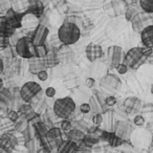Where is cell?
<instances>
[{
    "mask_svg": "<svg viewBox=\"0 0 153 153\" xmlns=\"http://www.w3.org/2000/svg\"><path fill=\"white\" fill-rule=\"evenodd\" d=\"M151 55H152L151 47H132L126 53L124 63L131 69H137L143 64L146 63Z\"/></svg>",
    "mask_w": 153,
    "mask_h": 153,
    "instance_id": "cell-1",
    "label": "cell"
},
{
    "mask_svg": "<svg viewBox=\"0 0 153 153\" xmlns=\"http://www.w3.org/2000/svg\"><path fill=\"white\" fill-rule=\"evenodd\" d=\"M57 35L62 44L72 45L79 41L81 37V28L74 23L63 22L58 30Z\"/></svg>",
    "mask_w": 153,
    "mask_h": 153,
    "instance_id": "cell-2",
    "label": "cell"
},
{
    "mask_svg": "<svg viewBox=\"0 0 153 153\" xmlns=\"http://www.w3.org/2000/svg\"><path fill=\"white\" fill-rule=\"evenodd\" d=\"M56 115L62 120H70L76 109V103L69 97L57 99L53 107Z\"/></svg>",
    "mask_w": 153,
    "mask_h": 153,
    "instance_id": "cell-3",
    "label": "cell"
},
{
    "mask_svg": "<svg viewBox=\"0 0 153 153\" xmlns=\"http://www.w3.org/2000/svg\"><path fill=\"white\" fill-rule=\"evenodd\" d=\"M20 98L24 103L33 104L37 103L42 96V87L37 82H26L20 88Z\"/></svg>",
    "mask_w": 153,
    "mask_h": 153,
    "instance_id": "cell-4",
    "label": "cell"
},
{
    "mask_svg": "<svg viewBox=\"0 0 153 153\" xmlns=\"http://www.w3.org/2000/svg\"><path fill=\"white\" fill-rule=\"evenodd\" d=\"M16 53L23 59H33L36 58V45L33 42L30 36H24L16 42Z\"/></svg>",
    "mask_w": 153,
    "mask_h": 153,
    "instance_id": "cell-5",
    "label": "cell"
},
{
    "mask_svg": "<svg viewBox=\"0 0 153 153\" xmlns=\"http://www.w3.org/2000/svg\"><path fill=\"white\" fill-rule=\"evenodd\" d=\"M125 51L117 45H111L106 51V61L111 68H117L120 64L124 63L125 60Z\"/></svg>",
    "mask_w": 153,
    "mask_h": 153,
    "instance_id": "cell-6",
    "label": "cell"
},
{
    "mask_svg": "<svg viewBox=\"0 0 153 153\" xmlns=\"http://www.w3.org/2000/svg\"><path fill=\"white\" fill-rule=\"evenodd\" d=\"M99 84L105 91H108L109 94H114L121 88L122 81L120 79V76L117 74H107L101 78Z\"/></svg>",
    "mask_w": 153,
    "mask_h": 153,
    "instance_id": "cell-7",
    "label": "cell"
},
{
    "mask_svg": "<svg viewBox=\"0 0 153 153\" xmlns=\"http://www.w3.org/2000/svg\"><path fill=\"white\" fill-rule=\"evenodd\" d=\"M88 103H89L90 109L94 114H104L105 112L108 111L107 105L105 104V98L98 90H94V94L89 98Z\"/></svg>",
    "mask_w": 153,
    "mask_h": 153,
    "instance_id": "cell-8",
    "label": "cell"
},
{
    "mask_svg": "<svg viewBox=\"0 0 153 153\" xmlns=\"http://www.w3.org/2000/svg\"><path fill=\"white\" fill-rule=\"evenodd\" d=\"M18 140L13 133H3L0 135V153H13Z\"/></svg>",
    "mask_w": 153,
    "mask_h": 153,
    "instance_id": "cell-9",
    "label": "cell"
},
{
    "mask_svg": "<svg viewBox=\"0 0 153 153\" xmlns=\"http://www.w3.org/2000/svg\"><path fill=\"white\" fill-rule=\"evenodd\" d=\"M134 130V127L129 121H125V120H122V121H117V125H115L114 133L119 136L120 138L125 142L128 140L132 135V132Z\"/></svg>",
    "mask_w": 153,
    "mask_h": 153,
    "instance_id": "cell-10",
    "label": "cell"
},
{
    "mask_svg": "<svg viewBox=\"0 0 153 153\" xmlns=\"http://www.w3.org/2000/svg\"><path fill=\"white\" fill-rule=\"evenodd\" d=\"M150 22H152L151 19V16H148L147 13L142 12V13L137 14L135 17L132 19L131 24H132V28L134 30V32L136 33H142V30H144L146 26L150 25Z\"/></svg>",
    "mask_w": 153,
    "mask_h": 153,
    "instance_id": "cell-11",
    "label": "cell"
},
{
    "mask_svg": "<svg viewBox=\"0 0 153 153\" xmlns=\"http://www.w3.org/2000/svg\"><path fill=\"white\" fill-rule=\"evenodd\" d=\"M46 138H47V140H48L51 150H53V149L57 150L58 147L60 146V144L63 142V133H62V130L58 127L49 128V130L46 133Z\"/></svg>",
    "mask_w": 153,
    "mask_h": 153,
    "instance_id": "cell-12",
    "label": "cell"
},
{
    "mask_svg": "<svg viewBox=\"0 0 153 153\" xmlns=\"http://www.w3.org/2000/svg\"><path fill=\"white\" fill-rule=\"evenodd\" d=\"M48 35H49V30L47 28V26L45 24L40 23L36 28H34V32H33L30 37H32L34 44L37 46V45L44 44Z\"/></svg>",
    "mask_w": 153,
    "mask_h": 153,
    "instance_id": "cell-13",
    "label": "cell"
},
{
    "mask_svg": "<svg viewBox=\"0 0 153 153\" xmlns=\"http://www.w3.org/2000/svg\"><path fill=\"white\" fill-rule=\"evenodd\" d=\"M85 53H86V58L88 59V61L94 62L100 59V58H102L104 51H103V48L100 44H98V43H96V42H91L86 46Z\"/></svg>",
    "mask_w": 153,
    "mask_h": 153,
    "instance_id": "cell-14",
    "label": "cell"
},
{
    "mask_svg": "<svg viewBox=\"0 0 153 153\" xmlns=\"http://www.w3.org/2000/svg\"><path fill=\"white\" fill-rule=\"evenodd\" d=\"M124 108L129 114H134L142 109V101L135 97H129L124 101Z\"/></svg>",
    "mask_w": 153,
    "mask_h": 153,
    "instance_id": "cell-15",
    "label": "cell"
},
{
    "mask_svg": "<svg viewBox=\"0 0 153 153\" xmlns=\"http://www.w3.org/2000/svg\"><path fill=\"white\" fill-rule=\"evenodd\" d=\"M69 46L70 45L61 44L59 48H57V57L59 62L69 63L74 59V53H72V49Z\"/></svg>",
    "mask_w": 153,
    "mask_h": 153,
    "instance_id": "cell-16",
    "label": "cell"
},
{
    "mask_svg": "<svg viewBox=\"0 0 153 153\" xmlns=\"http://www.w3.org/2000/svg\"><path fill=\"white\" fill-rule=\"evenodd\" d=\"M117 120L114 117V112L112 110H108L103 114V123L102 126L105 131L108 132H114L115 125H117Z\"/></svg>",
    "mask_w": 153,
    "mask_h": 153,
    "instance_id": "cell-17",
    "label": "cell"
},
{
    "mask_svg": "<svg viewBox=\"0 0 153 153\" xmlns=\"http://www.w3.org/2000/svg\"><path fill=\"white\" fill-rule=\"evenodd\" d=\"M47 66L45 63L44 58H33L30 59V65H28V69L30 72L33 74H38L39 72L46 70Z\"/></svg>",
    "mask_w": 153,
    "mask_h": 153,
    "instance_id": "cell-18",
    "label": "cell"
},
{
    "mask_svg": "<svg viewBox=\"0 0 153 153\" xmlns=\"http://www.w3.org/2000/svg\"><path fill=\"white\" fill-rule=\"evenodd\" d=\"M140 41L143 46L153 48V24L146 26L140 33Z\"/></svg>",
    "mask_w": 153,
    "mask_h": 153,
    "instance_id": "cell-19",
    "label": "cell"
},
{
    "mask_svg": "<svg viewBox=\"0 0 153 153\" xmlns=\"http://www.w3.org/2000/svg\"><path fill=\"white\" fill-rule=\"evenodd\" d=\"M26 13H30L41 18L44 14V4L41 0H28V9Z\"/></svg>",
    "mask_w": 153,
    "mask_h": 153,
    "instance_id": "cell-20",
    "label": "cell"
},
{
    "mask_svg": "<svg viewBox=\"0 0 153 153\" xmlns=\"http://www.w3.org/2000/svg\"><path fill=\"white\" fill-rule=\"evenodd\" d=\"M5 16H7L10 23L12 24V26H13L15 30H18V28L22 27V16H23V14H19L14 11L13 9H10L9 11L5 13Z\"/></svg>",
    "mask_w": 153,
    "mask_h": 153,
    "instance_id": "cell-21",
    "label": "cell"
},
{
    "mask_svg": "<svg viewBox=\"0 0 153 153\" xmlns=\"http://www.w3.org/2000/svg\"><path fill=\"white\" fill-rule=\"evenodd\" d=\"M101 138L104 140L105 142H107L111 147H117V146H121L123 144L124 140L122 138H120L114 132H108V131H105L103 130L101 132Z\"/></svg>",
    "mask_w": 153,
    "mask_h": 153,
    "instance_id": "cell-22",
    "label": "cell"
},
{
    "mask_svg": "<svg viewBox=\"0 0 153 153\" xmlns=\"http://www.w3.org/2000/svg\"><path fill=\"white\" fill-rule=\"evenodd\" d=\"M40 24V18L30 13H24L22 16V27L36 28Z\"/></svg>",
    "mask_w": 153,
    "mask_h": 153,
    "instance_id": "cell-23",
    "label": "cell"
},
{
    "mask_svg": "<svg viewBox=\"0 0 153 153\" xmlns=\"http://www.w3.org/2000/svg\"><path fill=\"white\" fill-rule=\"evenodd\" d=\"M78 151H79L78 144L68 140H63L57 149V153H78Z\"/></svg>",
    "mask_w": 153,
    "mask_h": 153,
    "instance_id": "cell-24",
    "label": "cell"
},
{
    "mask_svg": "<svg viewBox=\"0 0 153 153\" xmlns=\"http://www.w3.org/2000/svg\"><path fill=\"white\" fill-rule=\"evenodd\" d=\"M12 102H13V96H12L10 89L2 88L0 91V110H4V109L9 108Z\"/></svg>",
    "mask_w": 153,
    "mask_h": 153,
    "instance_id": "cell-25",
    "label": "cell"
},
{
    "mask_svg": "<svg viewBox=\"0 0 153 153\" xmlns=\"http://www.w3.org/2000/svg\"><path fill=\"white\" fill-rule=\"evenodd\" d=\"M104 10L105 13L112 18L117 17V16L122 15V13H123L122 12V5L117 1H111V2L107 3L104 7Z\"/></svg>",
    "mask_w": 153,
    "mask_h": 153,
    "instance_id": "cell-26",
    "label": "cell"
},
{
    "mask_svg": "<svg viewBox=\"0 0 153 153\" xmlns=\"http://www.w3.org/2000/svg\"><path fill=\"white\" fill-rule=\"evenodd\" d=\"M15 28L12 26V24L10 23L9 19L7 18L5 15L0 16V32L5 33L10 37H12L13 35H15Z\"/></svg>",
    "mask_w": 153,
    "mask_h": 153,
    "instance_id": "cell-27",
    "label": "cell"
},
{
    "mask_svg": "<svg viewBox=\"0 0 153 153\" xmlns=\"http://www.w3.org/2000/svg\"><path fill=\"white\" fill-rule=\"evenodd\" d=\"M11 9L19 14L26 13L28 9V0H12Z\"/></svg>",
    "mask_w": 153,
    "mask_h": 153,
    "instance_id": "cell-28",
    "label": "cell"
},
{
    "mask_svg": "<svg viewBox=\"0 0 153 153\" xmlns=\"http://www.w3.org/2000/svg\"><path fill=\"white\" fill-rule=\"evenodd\" d=\"M84 135H85V133H84L83 131H81V130L79 129H71L70 131L66 132V140H72V142L76 143V144H79L80 142H82L84 138Z\"/></svg>",
    "mask_w": 153,
    "mask_h": 153,
    "instance_id": "cell-29",
    "label": "cell"
},
{
    "mask_svg": "<svg viewBox=\"0 0 153 153\" xmlns=\"http://www.w3.org/2000/svg\"><path fill=\"white\" fill-rule=\"evenodd\" d=\"M100 134L97 133H85L83 138L84 144L86 145L87 148H92L94 146H96L99 142H100Z\"/></svg>",
    "mask_w": 153,
    "mask_h": 153,
    "instance_id": "cell-30",
    "label": "cell"
},
{
    "mask_svg": "<svg viewBox=\"0 0 153 153\" xmlns=\"http://www.w3.org/2000/svg\"><path fill=\"white\" fill-rule=\"evenodd\" d=\"M64 84L67 88L76 87L79 84V78L76 74H68L64 78Z\"/></svg>",
    "mask_w": 153,
    "mask_h": 153,
    "instance_id": "cell-31",
    "label": "cell"
},
{
    "mask_svg": "<svg viewBox=\"0 0 153 153\" xmlns=\"http://www.w3.org/2000/svg\"><path fill=\"white\" fill-rule=\"evenodd\" d=\"M138 2L143 12L147 14H153V0H140Z\"/></svg>",
    "mask_w": 153,
    "mask_h": 153,
    "instance_id": "cell-32",
    "label": "cell"
},
{
    "mask_svg": "<svg viewBox=\"0 0 153 153\" xmlns=\"http://www.w3.org/2000/svg\"><path fill=\"white\" fill-rule=\"evenodd\" d=\"M10 43H11V37L5 33L0 32V51L7 49Z\"/></svg>",
    "mask_w": 153,
    "mask_h": 153,
    "instance_id": "cell-33",
    "label": "cell"
},
{
    "mask_svg": "<svg viewBox=\"0 0 153 153\" xmlns=\"http://www.w3.org/2000/svg\"><path fill=\"white\" fill-rule=\"evenodd\" d=\"M140 12H138L136 7H132V5H131V7H128L127 10H126V12H125L126 20H127V21L131 22L132 19H133V18L135 17V16L137 15V14H140Z\"/></svg>",
    "mask_w": 153,
    "mask_h": 153,
    "instance_id": "cell-34",
    "label": "cell"
},
{
    "mask_svg": "<svg viewBox=\"0 0 153 153\" xmlns=\"http://www.w3.org/2000/svg\"><path fill=\"white\" fill-rule=\"evenodd\" d=\"M12 0H0V16L5 15L7 11L11 9Z\"/></svg>",
    "mask_w": 153,
    "mask_h": 153,
    "instance_id": "cell-35",
    "label": "cell"
},
{
    "mask_svg": "<svg viewBox=\"0 0 153 153\" xmlns=\"http://www.w3.org/2000/svg\"><path fill=\"white\" fill-rule=\"evenodd\" d=\"M47 53H48V51H47L45 44L36 46V58H45Z\"/></svg>",
    "mask_w": 153,
    "mask_h": 153,
    "instance_id": "cell-36",
    "label": "cell"
},
{
    "mask_svg": "<svg viewBox=\"0 0 153 153\" xmlns=\"http://www.w3.org/2000/svg\"><path fill=\"white\" fill-rule=\"evenodd\" d=\"M76 127H74V129H79L81 130V131H83L84 133L85 132H88V128H89V126L87 125V123H86L85 120H80V121H76Z\"/></svg>",
    "mask_w": 153,
    "mask_h": 153,
    "instance_id": "cell-37",
    "label": "cell"
},
{
    "mask_svg": "<svg viewBox=\"0 0 153 153\" xmlns=\"http://www.w3.org/2000/svg\"><path fill=\"white\" fill-rule=\"evenodd\" d=\"M71 129H74V128H72L71 121H70V120H63L61 123V130H63L66 133V132L70 131Z\"/></svg>",
    "mask_w": 153,
    "mask_h": 153,
    "instance_id": "cell-38",
    "label": "cell"
},
{
    "mask_svg": "<svg viewBox=\"0 0 153 153\" xmlns=\"http://www.w3.org/2000/svg\"><path fill=\"white\" fill-rule=\"evenodd\" d=\"M7 117H9L10 121L14 122V123H16V122L20 119L19 113H18V111H16V110H10L9 113H7Z\"/></svg>",
    "mask_w": 153,
    "mask_h": 153,
    "instance_id": "cell-39",
    "label": "cell"
},
{
    "mask_svg": "<svg viewBox=\"0 0 153 153\" xmlns=\"http://www.w3.org/2000/svg\"><path fill=\"white\" fill-rule=\"evenodd\" d=\"M105 104L107 105V107H112L117 104V99L113 96H108L107 98H105Z\"/></svg>",
    "mask_w": 153,
    "mask_h": 153,
    "instance_id": "cell-40",
    "label": "cell"
},
{
    "mask_svg": "<svg viewBox=\"0 0 153 153\" xmlns=\"http://www.w3.org/2000/svg\"><path fill=\"white\" fill-rule=\"evenodd\" d=\"M133 123L135 126H137V127H142V126H144L145 124V119L143 115H135V117L133 119Z\"/></svg>",
    "mask_w": 153,
    "mask_h": 153,
    "instance_id": "cell-41",
    "label": "cell"
},
{
    "mask_svg": "<svg viewBox=\"0 0 153 153\" xmlns=\"http://www.w3.org/2000/svg\"><path fill=\"white\" fill-rule=\"evenodd\" d=\"M91 121H92V123H94V125H97V126L102 125V123H103V114H94Z\"/></svg>",
    "mask_w": 153,
    "mask_h": 153,
    "instance_id": "cell-42",
    "label": "cell"
},
{
    "mask_svg": "<svg viewBox=\"0 0 153 153\" xmlns=\"http://www.w3.org/2000/svg\"><path fill=\"white\" fill-rule=\"evenodd\" d=\"M80 111H81L83 114H87V113H89L90 111H91V109H90V105L89 103H83V104L80 106Z\"/></svg>",
    "mask_w": 153,
    "mask_h": 153,
    "instance_id": "cell-43",
    "label": "cell"
},
{
    "mask_svg": "<svg viewBox=\"0 0 153 153\" xmlns=\"http://www.w3.org/2000/svg\"><path fill=\"white\" fill-rule=\"evenodd\" d=\"M115 69L117 70V72H119L120 74H127V71H128V69H129V67H128L127 65H126L125 63H122V64H120L119 66H117Z\"/></svg>",
    "mask_w": 153,
    "mask_h": 153,
    "instance_id": "cell-44",
    "label": "cell"
},
{
    "mask_svg": "<svg viewBox=\"0 0 153 153\" xmlns=\"http://www.w3.org/2000/svg\"><path fill=\"white\" fill-rule=\"evenodd\" d=\"M25 146L26 148L28 149V151H30V153H35L36 152V149H35V140L34 138H32L30 140H28V142H25Z\"/></svg>",
    "mask_w": 153,
    "mask_h": 153,
    "instance_id": "cell-45",
    "label": "cell"
},
{
    "mask_svg": "<svg viewBox=\"0 0 153 153\" xmlns=\"http://www.w3.org/2000/svg\"><path fill=\"white\" fill-rule=\"evenodd\" d=\"M96 85V80L94 78H87L85 81V86L87 88H94Z\"/></svg>",
    "mask_w": 153,
    "mask_h": 153,
    "instance_id": "cell-46",
    "label": "cell"
},
{
    "mask_svg": "<svg viewBox=\"0 0 153 153\" xmlns=\"http://www.w3.org/2000/svg\"><path fill=\"white\" fill-rule=\"evenodd\" d=\"M56 89L53 87H48L46 90H45V94H46V97H48V98H53V97L56 96Z\"/></svg>",
    "mask_w": 153,
    "mask_h": 153,
    "instance_id": "cell-47",
    "label": "cell"
},
{
    "mask_svg": "<svg viewBox=\"0 0 153 153\" xmlns=\"http://www.w3.org/2000/svg\"><path fill=\"white\" fill-rule=\"evenodd\" d=\"M37 76H38V79L40 80V81H46L47 78H48V74H47L46 70H43V71L39 72V74H37Z\"/></svg>",
    "mask_w": 153,
    "mask_h": 153,
    "instance_id": "cell-48",
    "label": "cell"
},
{
    "mask_svg": "<svg viewBox=\"0 0 153 153\" xmlns=\"http://www.w3.org/2000/svg\"><path fill=\"white\" fill-rule=\"evenodd\" d=\"M3 69H4V64H3L2 59H0V74L3 72Z\"/></svg>",
    "mask_w": 153,
    "mask_h": 153,
    "instance_id": "cell-49",
    "label": "cell"
},
{
    "mask_svg": "<svg viewBox=\"0 0 153 153\" xmlns=\"http://www.w3.org/2000/svg\"><path fill=\"white\" fill-rule=\"evenodd\" d=\"M2 88H3V81H2V79L0 78V91H1Z\"/></svg>",
    "mask_w": 153,
    "mask_h": 153,
    "instance_id": "cell-50",
    "label": "cell"
},
{
    "mask_svg": "<svg viewBox=\"0 0 153 153\" xmlns=\"http://www.w3.org/2000/svg\"><path fill=\"white\" fill-rule=\"evenodd\" d=\"M151 147L153 148V135H152V137H151Z\"/></svg>",
    "mask_w": 153,
    "mask_h": 153,
    "instance_id": "cell-51",
    "label": "cell"
},
{
    "mask_svg": "<svg viewBox=\"0 0 153 153\" xmlns=\"http://www.w3.org/2000/svg\"><path fill=\"white\" fill-rule=\"evenodd\" d=\"M151 94H153V84H152V85H151Z\"/></svg>",
    "mask_w": 153,
    "mask_h": 153,
    "instance_id": "cell-52",
    "label": "cell"
},
{
    "mask_svg": "<svg viewBox=\"0 0 153 153\" xmlns=\"http://www.w3.org/2000/svg\"><path fill=\"white\" fill-rule=\"evenodd\" d=\"M151 15H152L151 16V19H152V24H153V14H151Z\"/></svg>",
    "mask_w": 153,
    "mask_h": 153,
    "instance_id": "cell-53",
    "label": "cell"
},
{
    "mask_svg": "<svg viewBox=\"0 0 153 153\" xmlns=\"http://www.w3.org/2000/svg\"><path fill=\"white\" fill-rule=\"evenodd\" d=\"M78 153H80V152H78Z\"/></svg>",
    "mask_w": 153,
    "mask_h": 153,
    "instance_id": "cell-54",
    "label": "cell"
}]
</instances>
